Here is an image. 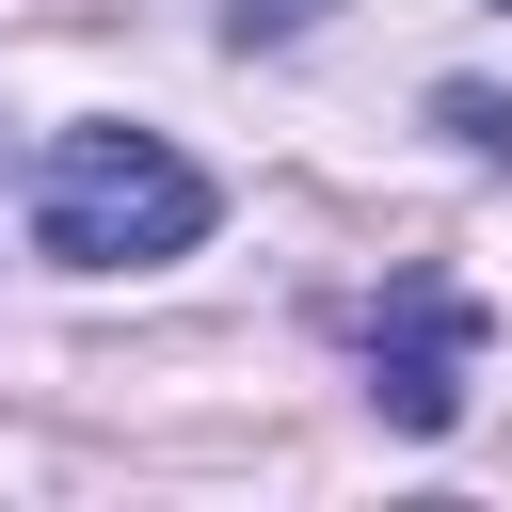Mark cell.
I'll return each mask as SVG.
<instances>
[{"instance_id":"obj_1","label":"cell","mask_w":512,"mask_h":512,"mask_svg":"<svg viewBox=\"0 0 512 512\" xmlns=\"http://www.w3.org/2000/svg\"><path fill=\"white\" fill-rule=\"evenodd\" d=\"M32 240L64 272H144V256H192L208 240V176L160 144V128H64L48 176H32Z\"/></svg>"},{"instance_id":"obj_3","label":"cell","mask_w":512,"mask_h":512,"mask_svg":"<svg viewBox=\"0 0 512 512\" xmlns=\"http://www.w3.org/2000/svg\"><path fill=\"white\" fill-rule=\"evenodd\" d=\"M432 128H448L464 160H512V96H480V80H448V96H432Z\"/></svg>"},{"instance_id":"obj_4","label":"cell","mask_w":512,"mask_h":512,"mask_svg":"<svg viewBox=\"0 0 512 512\" xmlns=\"http://www.w3.org/2000/svg\"><path fill=\"white\" fill-rule=\"evenodd\" d=\"M224 16H240V48H256V32H304L320 0H224Z\"/></svg>"},{"instance_id":"obj_2","label":"cell","mask_w":512,"mask_h":512,"mask_svg":"<svg viewBox=\"0 0 512 512\" xmlns=\"http://www.w3.org/2000/svg\"><path fill=\"white\" fill-rule=\"evenodd\" d=\"M464 352H480L464 288H448V272H400L384 320H368V400H384L400 432H448V416H464Z\"/></svg>"}]
</instances>
